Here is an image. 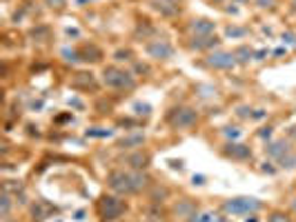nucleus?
I'll list each match as a JSON object with an SVG mask.
<instances>
[{"label": "nucleus", "mask_w": 296, "mask_h": 222, "mask_svg": "<svg viewBox=\"0 0 296 222\" xmlns=\"http://www.w3.org/2000/svg\"><path fill=\"white\" fill-rule=\"evenodd\" d=\"M78 3H87V0H78Z\"/></svg>", "instance_id": "obj_21"}, {"label": "nucleus", "mask_w": 296, "mask_h": 222, "mask_svg": "<svg viewBox=\"0 0 296 222\" xmlns=\"http://www.w3.org/2000/svg\"><path fill=\"white\" fill-rule=\"evenodd\" d=\"M112 191L120 193V196H130V193H138L147 185V178L140 171H114L107 178Z\"/></svg>", "instance_id": "obj_1"}, {"label": "nucleus", "mask_w": 296, "mask_h": 222, "mask_svg": "<svg viewBox=\"0 0 296 222\" xmlns=\"http://www.w3.org/2000/svg\"><path fill=\"white\" fill-rule=\"evenodd\" d=\"M9 209H11V198H9V193H3V209H0V216L7 218L9 216Z\"/></svg>", "instance_id": "obj_13"}, {"label": "nucleus", "mask_w": 296, "mask_h": 222, "mask_svg": "<svg viewBox=\"0 0 296 222\" xmlns=\"http://www.w3.org/2000/svg\"><path fill=\"white\" fill-rule=\"evenodd\" d=\"M194 222H227V218L218 216V213H212V211H205V213L194 216Z\"/></svg>", "instance_id": "obj_12"}, {"label": "nucleus", "mask_w": 296, "mask_h": 222, "mask_svg": "<svg viewBox=\"0 0 296 222\" xmlns=\"http://www.w3.org/2000/svg\"><path fill=\"white\" fill-rule=\"evenodd\" d=\"M112 131H89L87 136H109Z\"/></svg>", "instance_id": "obj_18"}, {"label": "nucleus", "mask_w": 296, "mask_h": 222, "mask_svg": "<svg viewBox=\"0 0 296 222\" xmlns=\"http://www.w3.org/2000/svg\"><path fill=\"white\" fill-rule=\"evenodd\" d=\"M196 120H198V113L190 109V107H180V109H174L170 113V123L176 129H190L192 125H196Z\"/></svg>", "instance_id": "obj_4"}, {"label": "nucleus", "mask_w": 296, "mask_h": 222, "mask_svg": "<svg viewBox=\"0 0 296 222\" xmlns=\"http://www.w3.org/2000/svg\"><path fill=\"white\" fill-rule=\"evenodd\" d=\"M258 209H261V203L256 198H232L223 203V211L232 213V216H250V213Z\"/></svg>", "instance_id": "obj_2"}, {"label": "nucleus", "mask_w": 296, "mask_h": 222, "mask_svg": "<svg viewBox=\"0 0 296 222\" xmlns=\"http://www.w3.org/2000/svg\"><path fill=\"white\" fill-rule=\"evenodd\" d=\"M223 153H225L227 158H234V160H247V158L252 156L250 147H245V145H238V143H230V145H225Z\"/></svg>", "instance_id": "obj_8"}, {"label": "nucleus", "mask_w": 296, "mask_h": 222, "mask_svg": "<svg viewBox=\"0 0 296 222\" xmlns=\"http://www.w3.org/2000/svg\"><path fill=\"white\" fill-rule=\"evenodd\" d=\"M103 80H105L107 87H114V89H130V87H134L132 73H127V71H123V69H116V67H109V69H105Z\"/></svg>", "instance_id": "obj_3"}, {"label": "nucleus", "mask_w": 296, "mask_h": 222, "mask_svg": "<svg viewBox=\"0 0 296 222\" xmlns=\"http://www.w3.org/2000/svg\"><path fill=\"white\" fill-rule=\"evenodd\" d=\"M172 3H176V5H178V3H180V0H172Z\"/></svg>", "instance_id": "obj_20"}, {"label": "nucleus", "mask_w": 296, "mask_h": 222, "mask_svg": "<svg viewBox=\"0 0 296 222\" xmlns=\"http://www.w3.org/2000/svg\"><path fill=\"white\" fill-rule=\"evenodd\" d=\"M294 209H296V203H294Z\"/></svg>", "instance_id": "obj_23"}, {"label": "nucleus", "mask_w": 296, "mask_h": 222, "mask_svg": "<svg viewBox=\"0 0 296 222\" xmlns=\"http://www.w3.org/2000/svg\"><path fill=\"white\" fill-rule=\"evenodd\" d=\"M283 40H285V43H290V45H296V36H294V33H283Z\"/></svg>", "instance_id": "obj_17"}, {"label": "nucleus", "mask_w": 296, "mask_h": 222, "mask_svg": "<svg viewBox=\"0 0 296 222\" xmlns=\"http://www.w3.org/2000/svg\"><path fill=\"white\" fill-rule=\"evenodd\" d=\"M192 31L196 33V36H210L214 31V23H210V20H194Z\"/></svg>", "instance_id": "obj_10"}, {"label": "nucleus", "mask_w": 296, "mask_h": 222, "mask_svg": "<svg viewBox=\"0 0 296 222\" xmlns=\"http://www.w3.org/2000/svg\"><path fill=\"white\" fill-rule=\"evenodd\" d=\"M258 5H261V7H272L274 0H258Z\"/></svg>", "instance_id": "obj_19"}, {"label": "nucleus", "mask_w": 296, "mask_h": 222, "mask_svg": "<svg viewBox=\"0 0 296 222\" xmlns=\"http://www.w3.org/2000/svg\"><path fill=\"white\" fill-rule=\"evenodd\" d=\"M150 5H152V9L160 11L163 16H176V13L180 11V5L172 3V0H152Z\"/></svg>", "instance_id": "obj_9"}, {"label": "nucleus", "mask_w": 296, "mask_h": 222, "mask_svg": "<svg viewBox=\"0 0 296 222\" xmlns=\"http://www.w3.org/2000/svg\"><path fill=\"white\" fill-rule=\"evenodd\" d=\"M267 153H270V156H276V158H285L287 153H290V147L285 143H272L267 147Z\"/></svg>", "instance_id": "obj_11"}, {"label": "nucleus", "mask_w": 296, "mask_h": 222, "mask_svg": "<svg viewBox=\"0 0 296 222\" xmlns=\"http://www.w3.org/2000/svg\"><path fill=\"white\" fill-rule=\"evenodd\" d=\"M225 136H227V138H232V140H234V138H238V129H234V127H227V129H225Z\"/></svg>", "instance_id": "obj_15"}, {"label": "nucleus", "mask_w": 296, "mask_h": 222, "mask_svg": "<svg viewBox=\"0 0 296 222\" xmlns=\"http://www.w3.org/2000/svg\"><path fill=\"white\" fill-rule=\"evenodd\" d=\"M238 3H245V0H238Z\"/></svg>", "instance_id": "obj_22"}, {"label": "nucleus", "mask_w": 296, "mask_h": 222, "mask_svg": "<svg viewBox=\"0 0 296 222\" xmlns=\"http://www.w3.org/2000/svg\"><path fill=\"white\" fill-rule=\"evenodd\" d=\"M267 222H290V218H287L285 213H272V216L267 218Z\"/></svg>", "instance_id": "obj_14"}, {"label": "nucleus", "mask_w": 296, "mask_h": 222, "mask_svg": "<svg viewBox=\"0 0 296 222\" xmlns=\"http://www.w3.org/2000/svg\"><path fill=\"white\" fill-rule=\"evenodd\" d=\"M145 51H147V56L154 60H167V58H172V53H174L172 45L167 43V40H152V43H147Z\"/></svg>", "instance_id": "obj_6"}, {"label": "nucleus", "mask_w": 296, "mask_h": 222, "mask_svg": "<svg viewBox=\"0 0 296 222\" xmlns=\"http://www.w3.org/2000/svg\"><path fill=\"white\" fill-rule=\"evenodd\" d=\"M47 5H49V7H56V9H60V7H65V0H47Z\"/></svg>", "instance_id": "obj_16"}, {"label": "nucleus", "mask_w": 296, "mask_h": 222, "mask_svg": "<svg viewBox=\"0 0 296 222\" xmlns=\"http://www.w3.org/2000/svg\"><path fill=\"white\" fill-rule=\"evenodd\" d=\"M207 65L214 67V69H232V67L236 65V56L227 53V51H216V53H210Z\"/></svg>", "instance_id": "obj_7"}, {"label": "nucleus", "mask_w": 296, "mask_h": 222, "mask_svg": "<svg viewBox=\"0 0 296 222\" xmlns=\"http://www.w3.org/2000/svg\"><path fill=\"white\" fill-rule=\"evenodd\" d=\"M98 209H100V216H103L105 220H114V218H118L120 213L125 211V205H123V200H118V198L105 196L103 200H100Z\"/></svg>", "instance_id": "obj_5"}]
</instances>
